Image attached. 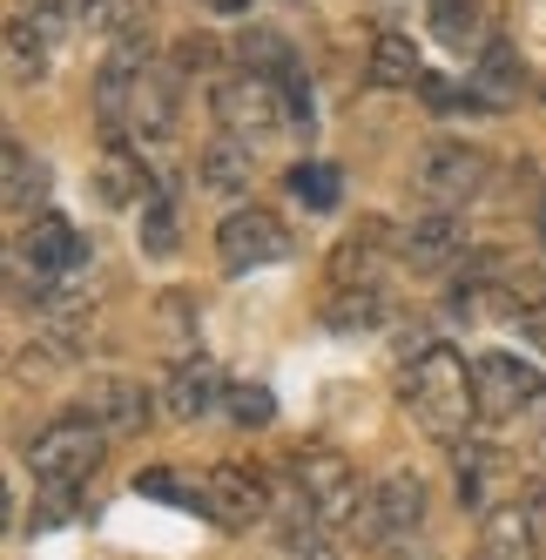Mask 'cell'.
<instances>
[{
    "label": "cell",
    "mask_w": 546,
    "mask_h": 560,
    "mask_svg": "<svg viewBox=\"0 0 546 560\" xmlns=\"http://www.w3.org/2000/svg\"><path fill=\"white\" fill-rule=\"evenodd\" d=\"M135 217H142V223H135L142 250H149V257H169V250H176V210L163 203V196H155V203H142Z\"/></svg>",
    "instance_id": "484cf974"
},
{
    "label": "cell",
    "mask_w": 546,
    "mask_h": 560,
    "mask_svg": "<svg viewBox=\"0 0 546 560\" xmlns=\"http://www.w3.org/2000/svg\"><path fill=\"white\" fill-rule=\"evenodd\" d=\"M439 34H446V42L452 48H465V42H473V34H479V8H473V0H439Z\"/></svg>",
    "instance_id": "83f0119b"
},
{
    "label": "cell",
    "mask_w": 546,
    "mask_h": 560,
    "mask_svg": "<svg viewBox=\"0 0 546 560\" xmlns=\"http://www.w3.org/2000/svg\"><path fill=\"white\" fill-rule=\"evenodd\" d=\"M82 419H95L108 439H129V432H142V419H149V392H142L135 378L102 372V378L82 385Z\"/></svg>",
    "instance_id": "8fae6325"
},
{
    "label": "cell",
    "mask_w": 546,
    "mask_h": 560,
    "mask_svg": "<svg viewBox=\"0 0 546 560\" xmlns=\"http://www.w3.org/2000/svg\"><path fill=\"white\" fill-rule=\"evenodd\" d=\"M492 453H479V446H465L459 453V506H479L486 513V479H492Z\"/></svg>",
    "instance_id": "4316f807"
},
{
    "label": "cell",
    "mask_w": 546,
    "mask_h": 560,
    "mask_svg": "<svg viewBox=\"0 0 546 560\" xmlns=\"http://www.w3.org/2000/svg\"><path fill=\"white\" fill-rule=\"evenodd\" d=\"M290 196L304 210H337V170L331 163H304V170H290Z\"/></svg>",
    "instance_id": "603a6c76"
},
{
    "label": "cell",
    "mask_w": 546,
    "mask_h": 560,
    "mask_svg": "<svg viewBox=\"0 0 546 560\" xmlns=\"http://www.w3.org/2000/svg\"><path fill=\"white\" fill-rule=\"evenodd\" d=\"M129 136H176V74L155 68L149 55L129 74Z\"/></svg>",
    "instance_id": "7c38bea8"
},
{
    "label": "cell",
    "mask_w": 546,
    "mask_h": 560,
    "mask_svg": "<svg viewBox=\"0 0 546 560\" xmlns=\"http://www.w3.org/2000/svg\"><path fill=\"white\" fill-rule=\"evenodd\" d=\"M526 520H533V547H539V560H546V487L526 493Z\"/></svg>",
    "instance_id": "1f68e13d"
},
{
    "label": "cell",
    "mask_w": 546,
    "mask_h": 560,
    "mask_svg": "<svg viewBox=\"0 0 546 560\" xmlns=\"http://www.w3.org/2000/svg\"><path fill=\"white\" fill-rule=\"evenodd\" d=\"M290 479H297V500L310 506V520H318V527L358 520V506H365L358 466H351L337 446H297V453H290Z\"/></svg>",
    "instance_id": "7a4b0ae2"
},
{
    "label": "cell",
    "mask_w": 546,
    "mask_h": 560,
    "mask_svg": "<svg viewBox=\"0 0 546 560\" xmlns=\"http://www.w3.org/2000/svg\"><path fill=\"white\" fill-rule=\"evenodd\" d=\"M223 406H229V419H237V425H270V419H277V398H270V385H257V378L229 385Z\"/></svg>",
    "instance_id": "d4e9b609"
},
{
    "label": "cell",
    "mask_w": 546,
    "mask_h": 560,
    "mask_svg": "<svg viewBox=\"0 0 546 560\" xmlns=\"http://www.w3.org/2000/svg\"><path fill=\"white\" fill-rule=\"evenodd\" d=\"M41 196H48V163L27 155L21 142H8V217H27Z\"/></svg>",
    "instance_id": "ffe728a7"
},
{
    "label": "cell",
    "mask_w": 546,
    "mask_h": 560,
    "mask_svg": "<svg viewBox=\"0 0 546 560\" xmlns=\"http://www.w3.org/2000/svg\"><path fill=\"white\" fill-rule=\"evenodd\" d=\"M210 8H216V14H244V8H250V0H210Z\"/></svg>",
    "instance_id": "d6a6232c"
},
{
    "label": "cell",
    "mask_w": 546,
    "mask_h": 560,
    "mask_svg": "<svg viewBox=\"0 0 546 560\" xmlns=\"http://www.w3.org/2000/svg\"><path fill=\"white\" fill-rule=\"evenodd\" d=\"M473 392H479V419L486 425H513V419H526L539 398H546L539 372L520 365L513 351H479L473 358Z\"/></svg>",
    "instance_id": "5b68a950"
},
{
    "label": "cell",
    "mask_w": 546,
    "mask_h": 560,
    "mask_svg": "<svg viewBox=\"0 0 546 560\" xmlns=\"http://www.w3.org/2000/svg\"><path fill=\"white\" fill-rule=\"evenodd\" d=\"M539 244H546V203H539Z\"/></svg>",
    "instance_id": "836d02e7"
},
{
    "label": "cell",
    "mask_w": 546,
    "mask_h": 560,
    "mask_svg": "<svg viewBox=\"0 0 546 560\" xmlns=\"http://www.w3.org/2000/svg\"><path fill=\"white\" fill-rule=\"evenodd\" d=\"M418 520H425V479L418 472H392V479H378V487H365V506H358V540L371 553H399L412 534H418Z\"/></svg>",
    "instance_id": "277c9868"
},
{
    "label": "cell",
    "mask_w": 546,
    "mask_h": 560,
    "mask_svg": "<svg viewBox=\"0 0 546 560\" xmlns=\"http://www.w3.org/2000/svg\"><path fill=\"white\" fill-rule=\"evenodd\" d=\"M539 459H546V446H539Z\"/></svg>",
    "instance_id": "e575fe53"
},
{
    "label": "cell",
    "mask_w": 546,
    "mask_h": 560,
    "mask_svg": "<svg viewBox=\"0 0 546 560\" xmlns=\"http://www.w3.org/2000/svg\"><path fill=\"white\" fill-rule=\"evenodd\" d=\"M418 189L432 196L439 210H459L465 196L486 189V155L465 149V142H432V149H425V163H418Z\"/></svg>",
    "instance_id": "30bf717a"
},
{
    "label": "cell",
    "mask_w": 546,
    "mask_h": 560,
    "mask_svg": "<svg viewBox=\"0 0 546 560\" xmlns=\"http://www.w3.org/2000/svg\"><path fill=\"white\" fill-rule=\"evenodd\" d=\"M405 412L432 432V439H459L465 425L479 419V392H473V365L452 351V345H425L412 358V372H405Z\"/></svg>",
    "instance_id": "6da1fadb"
},
{
    "label": "cell",
    "mask_w": 546,
    "mask_h": 560,
    "mask_svg": "<svg viewBox=\"0 0 546 560\" xmlns=\"http://www.w3.org/2000/svg\"><path fill=\"white\" fill-rule=\"evenodd\" d=\"M223 398H229V385H223V372L210 365V358H176L169 378H163V406H169V419H182V425L210 419Z\"/></svg>",
    "instance_id": "4fadbf2b"
},
{
    "label": "cell",
    "mask_w": 546,
    "mask_h": 560,
    "mask_svg": "<svg viewBox=\"0 0 546 560\" xmlns=\"http://www.w3.org/2000/svg\"><path fill=\"white\" fill-rule=\"evenodd\" d=\"M284 547H290L284 560H337V547H331L324 534H297V540H284Z\"/></svg>",
    "instance_id": "f546056e"
},
{
    "label": "cell",
    "mask_w": 546,
    "mask_h": 560,
    "mask_svg": "<svg viewBox=\"0 0 546 560\" xmlns=\"http://www.w3.org/2000/svg\"><path fill=\"white\" fill-rule=\"evenodd\" d=\"M176 68H182V74H210V68H216V42H203V34H189V42L176 48Z\"/></svg>",
    "instance_id": "f1b7e54d"
},
{
    "label": "cell",
    "mask_w": 546,
    "mask_h": 560,
    "mask_svg": "<svg viewBox=\"0 0 546 560\" xmlns=\"http://www.w3.org/2000/svg\"><path fill=\"white\" fill-rule=\"evenodd\" d=\"M378 317H384V291L378 284H337V298L324 304L331 331H371Z\"/></svg>",
    "instance_id": "d6986e66"
},
{
    "label": "cell",
    "mask_w": 546,
    "mask_h": 560,
    "mask_svg": "<svg viewBox=\"0 0 546 560\" xmlns=\"http://www.w3.org/2000/svg\"><path fill=\"white\" fill-rule=\"evenodd\" d=\"M399 250H405V264H418V270H446V264L465 257V223H459L452 210H432V217H418V223L399 236Z\"/></svg>",
    "instance_id": "5bb4252c"
},
{
    "label": "cell",
    "mask_w": 546,
    "mask_h": 560,
    "mask_svg": "<svg viewBox=\"0 0 546 560\" xmlns=\"http://www.w3.org/2000/svg\"><path fill=\"white\" fill-rule=\"evenodd\" d=\"M237 61H244L250 74H270V82H290V74H297L290 42H284V34H270V27H250V34H244V42H237Z\"/></svg>",
    "instance_id": "44dd1931"
},
{
    "label": "cell",
    "mask_w": 546,
    "mask_h": 560,
    "mask_svg": "<svg viewBox=\"0 0 546 560\" xmlns=\"http://www.w3.org/2000/svg\"><path fill=\"white\" fill-rule=\"evenodd\" d=\"M68 14L82 21L88 34H122L135 21V0H68Z\"/></svg>",
    "instance_id": "cb8c5ba5"
},
{
    "label": "cell",
    "mask_w": 546,
    "mask_h": 560,
    "mask_svg": "<svg viewBox=\"0 0 546 560\" xmlns=\"http://www.w3.org/2000/svg\"><path fill=\"white\" fill-rule=\"evenodd\" d=\"M155 325H163V345L176 358H197V304H189L182 291H169L163 304H155Z\"/></svg>",
    "instance_id": "7402d4cb"
},
{
    "label": "cell",
    "mask_w": 546,
    "mask_h": 560,
    "mask_svg": "<svg viewBox=\"0 0 546 560\" xmlns=\"http://www.w3.org/2000/svg\"><path fill=\"white\" fill-rule=\"evenodd\" d=\"M21 257H27V270L41 277V284H74V270H88V236L68 217L41 210L27 223V236H21Z\"/></svg>",
    "instance_id": "9c48e42d"
},
{
    "label": "cell",
    "mask_w": 546,
    "mask_h": 560,
    "mask_svg": "<svg viewBox=\"0 0 546 560\" xmlns=\"http://www.w3.org/2000/svg\"><path fill=\"white\" fill-rule=\"evenodd\" d=\"M371 82L378 89H418L425 82L418 48L405 42V34H378V42H371Z\"/></svg>",
    "instance_id": "ac0fdd59"
},
{
    "label": "cell",
    "mask_w": 546,
    "mask_h": 560,
    "mask_svg": "<svg viewBox=\"0 0 546 560\" xmlns=\"http://www.w3.org/2000/svg\"><path fill=\"white\" fill-rule=\"evenodd\" d=\"M197 170H203V189H250L257 176V155H250V136H216L203 155H197Z\"/></svg>",
    "instance_id": "9a60e30c"
},
{
    "label": "cell",
    "mask_w": 546,
    "mask_h": 560,
    "mask_svg": "<svg viewBox=\"0 0 546 560\" xmlns=\"http://www.w3.org/2000/svg\"><path fill=\"white\" fill-rule=\"evenodd\" d=\"M465 89H473L479 108H506V102L520 95V61H513V48L492 42V48L479 55V68H473V82H465Z\"/></svg>",
    "instance_id": "2e32d148"
},
{
    "label": "cell",
    "mask_w": 546,
    "mask_h": 560,
    "mask_svg": "<svg viewBox=\"0 0 546 560\" xmlns=\"http://www.w3.org/2000/svg\"><path fill=\"white\" fill-rule=\"evenodd\" d=\"M520 331H526V345H533V351H539V358H546V298H539V304H526V311H520Z\"/></svg>",
    "instance_id": "4dcf8cb0"
},
{
    "label": "cell",
    "mask_w": 546,
    "mask_h": 560,
    "mask_svg": "<svg viewBox=\"0 0 546 560\" xmlns=\"http://www.w3.org/2000/svg\"><path fill=\"white\" fill-rule=\"evenodd\" d=\"M216 257L223 270H263V264H284L290 257V230L270 217V210H229L216 223Z\"/></svg>",
    "instance_id": "52a82bcc"
},
{
    "label": "cell",
    "mask_w": 546,
    "mask_h": 560,
    "mask_svg": "<svg viewBox=\"0 0 546 560\" xmlns=\"http://www.w3.org/2000/svg\"><path fill=\"white\" fill-rule=\"evenodd\" d=\"M102 453H108V432L74 412V419H55L41 439H34L27 466H34V479H41L48 493H68V487H88V472L102 466Z\"/></svg>",
    "instance_id": "3957f363"
},
{
    "label": "cell",
    "mask_w": 546,
    "mask_h": 560,
    "mask_svg": "<svg viewBox=\"0 0 546 560\" xmlns=\"http://www.w3.org/2000/svg\"><path fill=\"white\" fill-rule=\"evenodd\" d=\"M216 115H223L229 136H270L297 108H290L284 82H270V74H250L244 68V74H229V82H216Z\"/></svg>",
    "instance_id": "8992f818"
},
{
    "label": "cell",
    "mask_w": 546,
    "mask_h": 560,
    "mask_svg": "<svg viewBox=\"0 0 546 560\" xmlns=\"http://www.w3.org/2000/svg\"><path fill=\"white\" fill-rule=\"evenodd\" d=\"M155 189H163V176H155V170H142L135 155H122V149H115L108 163H102V196H108V203L142 210V203H155Z\"/></svg>",
    "instance_id": "e0dca14e"
},
{
    "label": "cell",
    "mask_w": 546,
    "mask_h": 560,
    "mask_svg": "<svg viewBox=\"0 0 546 560\" xmlns=\"http://www.w3.org/2000/svg\"><path fill=\"white\" fill-rule=\"evenodd\" d=\"M197 506L216 520V527L250 534L257 520L270 513V487H263V472H250V466H210L203 487H197Z\"/></svg>",
    "instance_id": "ba28073f"
}]
</instances>
